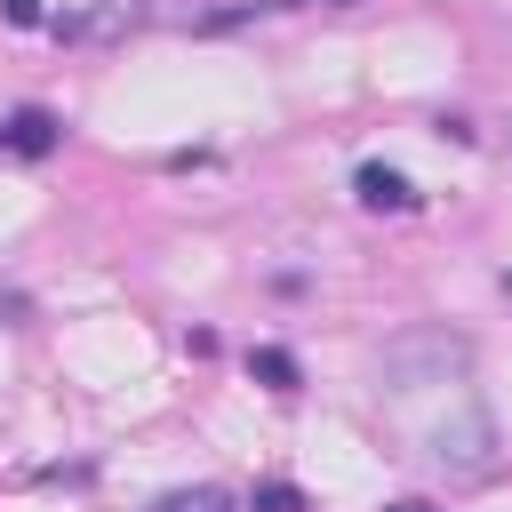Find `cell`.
I'll use <instances>...</instances> for the list:
<instances>
[{"label": "cell", "mask_w": 512, "mask_h": 512, "mask_svg": "<svg viewBox=\"0 0 512 512\" xmlns=\"http://www.w3.org/2000/svg\"><path fill=\"white\" fill-rule=\"evenodd\" d=\"M488 440H496V432H488V416H480V408H464L456 424H440V432H432V456H440V464H456V472H488Z\"/></svg>", "instance_id": "cell-2"}, {"label": "cell", "mask_w": 512, "mask_h": 512, "mask_svg": "<svg viewBox=\"0 0 512 512\" xmlns=\"http://www.w3.org/2000/svg\"><path fill=\"white\" fill-rule=\"evenodd\" d=\"M144 512H240V504H232L224 488H208V480H200V488H168V496H160V504H144Z\"/></svg>", "instance_id": "cell-6"}, {"label": "cell", "mask_w": 512, "mask_h": 512, "mask_svg": "<svg viewBox=\"0 0 512 512\" xmlns=\"http://www.w3.org/2000/svg\"><path fill=\"white\" fill-rule=\"evenodd\" d=\"M64 144V128H56V112H40V104H16L8 120H0V152H16V160H48Z\"/></svg>", "instance_id": "cell-3"}, {"label": "cell", "mask_w": 512, "mask_h": 512, "mask_svg": "<svg viewBox=\"0 0 512 512\" xmlns=\"http://www.w3.org/2000/svg\"><path fill=\"white\" fill-rule=\"evenodd\" d=\"M352 192H360L368 208H384V216H408V208H416V184H408L400 168H384V160H368V168L352 176Z\"/></svg>", "instance_id": "cell-4"}, {"label": "cell", "mask_w": 512, "mask_h": 512, "mask_svg": "<svg viewBox=\"0 0 512 512\" xmlns=\"http://www.w3.org/2000/svg\"><path fill=\"white\" fill-rule=\"evenodd\" d=\"M248 376H256V384H272V392H296V352L256 344V352H248Z\"/></svg>", "instance_id": "cell-5"}, {"label": "cell", "mask_w": 512, "mask_h": 512, "mask_svg": "<svg viewBox=\"0 0 512 512\" xmlns=\"http://www.w3.org/2000/svg\"><path fill=\"white\" fill-rule=\"evenodd\" d=\"M0 16H8V24H24V32H32V24H48V16H40V0H0Z\"/></svg>", "instance_id": "cell-8"}, {"label": "cell", "mask_w": 512, "mask_h": 512, "mask_svg": "<svg viewBox=\"0 0 512 512\" xmlns=\"http://www.w3.org/2000/svg\"><path fill=\"white\" fill-rule=\"evenodd\" d=\"M384 512H432V504H416V496H400V504H384Z\"/></svg>", "instance_id": "cell-9"}, {"label": "cell", "mask_w": 512, "mask_h": 512, "mask_svg": "<svg viewBox=\"0 0 512 512\" xmlns=\"http://www.w3.org/2000/svg\"><path fill=\"white\" fill-rule=\"evenodd\" d=\"M256 512H312V504H304V488H288V480H256Z\"/></svg>", "instance_id": "cell-7"}, {"label": "cell", "mask_w": 512, "mask_h": 512, "mask_svg": "<svg viewBox=\"0 0 512 512\" xmlns=\"http://www.w3.org/2000/svg\"><path fill=\"white\" fill-rule=\"evenodd\" d=\"M424 368H440V376H448V368H464V336H408V344H392V352H384V368H376V376H384L392 392H416V384H424Z\"/></svg>", "instance_id": "cell-1"}]
</instances>
